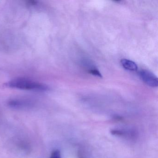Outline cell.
I'll use <instances>...</instances> for the list:
<instances>
[{
  "instance_id": "1",
  "label": "cell",
  "mask_w": 158,
  "mask_h": 158,
  "mask_svg": "<svg viewBox=\"0 0 158 158\" xmlns=\"http://www.w3.org/2000/svg\"><path fill=\"white\" fill-rule=\"evenodd\" d=\"M7 85L9 87L23 90H35L38 91H48L49 88L45 84L26 78H16L11 80Z\"/></svg>"
},
{
  "instance_id": "2",
  "label": "cell",
  "mask_w": 158,
  "mask_h": 158,
  "mask_svg": "<svg viewBox=\"0 0 158 158\" xmlns=\"http://www.w3.org/2000/svg\"><path fill=\"white\" fill-rule=\"evenodd\" d=\"M139 75L140 78L146 85L152 87H158V77L152 72L143 69L139 71Z\"/></svg>"
},
{
  "instance_id": "3",
  "label": "cell",
  "mask_w": 158,
  "mask_h": 158,
  "mask_svg": "<svg viewBox=\"0 0 158 158\" xmlns=\"http://www.w3.org/2000/svg\"><path fill=\"white\" fill-rule=\"evenodd\" d=\"M122 66L126 70L130 71H136L138 65L135 62L127 59H122L121 61Z\"/></svg>"
},
{
  "instance_id": "4",
  "label": "cell",
  "mask_w": 158,
  "mask_h": 158,
  "mask_svg": "<svg viewBox=\"0 0 158 158\" xmlns=\"http://www.w3.org/2000/svg\"><path fill=\"white\" fill-rule=\"evenodd\" d=\"M89 73L93 75L98 77H102L101 74L98 69H91L89 71Z\"/></svg>"
},
{
  "instance_id": "5",
  "label": "cell",
  "mask_w": 158,
  "mask_h": 158,
  "mask_svg": "<svg viewBox=\"0 0 158 158\" xmlns=\"http://www.w3.org/2000/svg\"><path fill=\"white\" fill-rule=\"evenodd\" d=\"M50 158H61L60 151L58 150L54 151L52 153Z\"/></svg>"
},
{
  "instance_id": "6",
  "label": "cell",
  "mask_w": 158,
  "mask_h": 158,
  "mask_svg": "<svg viewBox=\"0 0 158 158\" xmlns=\"http://www.w3.org/2000/svg\"><path fill=\"white\" fill-rule=\"evenodd\" d=\"M111 133L114 135H123V133L122 131L118 130H113L111 131Z\"/></svg>"
}]
</instances>
